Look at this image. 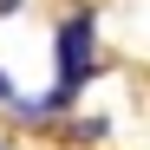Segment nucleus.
<instances>
[{
	"label": "nucleus",
	"instance_id": "2",
	"mask_svg": "<svg viewBox=\"0 0 150 150\" xmlns=\"http://www.w3.org/2000/svg\"><path fill=\"white\" fill-rule=\"evenodd\" d=\"M0 150H7V144H0Z\"/></svg>",
	"mask_w": 150,
	"mask_h": 150
},
{
	"label": "nucleus",
	"instance_id": "1",
	"mask_svg": "<svg viewBox=\"0 0 150 150\" xmlns=\"http://www.w3.org/2000/svg\"><path fill=\"white\" fill-rule=\"evenodd\" d=\"M20 7H26V0H0V20H13V13H20Z\"/></svg>",
	"mask_w": 150,
	"mask_h": 150
}]
</instances>
